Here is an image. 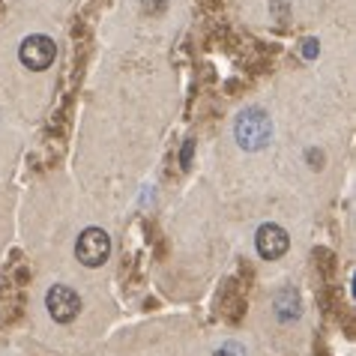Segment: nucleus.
<instances>
[{
	"instance_id": "f257e3e1",
	"label": "nucleus",
	"mask_w": 356,
	"mask_h": 356,
	"mask_svg": "<svg viewBox=\"0 0 356 356\" xmlns=\"http://www.w3.org/2000/svg\"><path fill=\"white\" fill-rule=\"evenodd\" d=\"M234 138H236V144L249 153L264 150L273 138V123L264 108H245L234 123Z\"/></svg>"
},
{
	"instance_id": "f03ea898",
	"label": "nucleus",
	"mask_w": 356,
	"mask_h": 356,
	"mask_svg": "<svg viewBox=\"0 0 356 356\" xmlns=\"http://www.w3.org/2000/svg\"><path fill=\"white\" fill-rule=\"evenodd\" d=\"M108 254H111V236L102 227H84L75 243V258L84 266L96 270V266H102L108 261Z\"/></svg>"
},
{
	"instance_id": "7ed1b4c3",
	"label": "nucleus",
	"mask_w": 356,
	"mask_h": 356,
	"mask_svg": "<svg viewBox=\"0 0 356 356\" xmlns=\"http://www.w3.org/2000/svg\"><path fill=\"white\" fill-rule=\"evenodd\" d=\"M54 57H57V45H54V39L45 36V33H33L18 45V60H22L27 69H33V72L48 69L54 63Z\"/></svg>"
},
{
	"instance_id": "20e7f679",
	"label": "nucleus",
	"mask_w": 356,
	"mask_h": 356,
	"mask_svg": "<svg viewBox=\"0 0 356 356\" xmlns=\"http://www.w3.org/2000/svg\"><path fill=\"white\" fill-rule=\"evenodd\" d=\"M45 309L57 323H72L81 312V296H78L69 284H54L45 293Z\"/></svg>"
},
{
	"instance_id": "39448f33",
	"label": "nucleus",
	"mask_w": 356,
	"mask_h": 356,
	"mask_svg": "<svg viewBox=\"0 0 356 356\" xmlns=\"http://www.w3.org/2000/svg\"><path fill=\"white\" fill-rule=\"evenodd\" d=\"M254 249H258L264 261H279L282 254L291 249V236L282 225L266 222L258 227V234H254Z\"/></svg>"
},
{
	"instance_id": "423d86ee",
	"label": "nucleus",
	"mask_w": 356,
	"mask_h": 356,
	"mask_svg": "<svg viewBox=\"0 0 356 356\" xmlns=\"http://www.w3.org/2000/svg\"><path fill=\"white\" fill-rule=\"evenodd\" d=\"M216 356H245V350L236 341H227V344H222V348L216 350Z\"/></svg>"
},
{
	"instance_id": "0eeeda50",
	"label": "nucleus",
	"mask_w": 356,
	"mask_h": 356,
	"mask_svg": "<svg viewBox=\"0 0 356 356\" xmlns=\"http://www.w3.org/2000/svg\"><path fill=\"white\" fill-rule=\"evenodd\" d=\"M314 54H318V42H314V39H305V42H302V57H309V60H312Z\"/></svg>"
},
{
	"instance_id": "6e6552de",
	"label": "nucleus",
	"mask_w": 356,
	"mask_h": 356,
	"mask_svg": "<svg viewBox=\"0 0 356 356\" xmlns=\"http://www.w3.org/2000/svg\"><path fill=\"white\" fill-rule=\"evenodd\" d=\"M189 156H192V141L186 144V150H183V162H189Z\"/></svg>"
}]
</instances>
